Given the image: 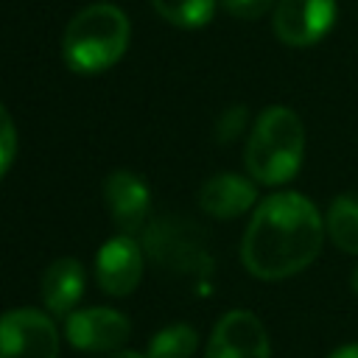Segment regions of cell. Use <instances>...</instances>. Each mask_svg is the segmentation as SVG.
I'll use <instances>...</instances> for the list:
<instances>
[{
  "label": "cell",
  "mask_w": 358,
  "mask_h": 358,
  "mask_svg": "<svg viewBox=\"0 0 358 358\" xmlns=\"http://www.w3.org/2000/svg\"><path fill=\"white\" fill-rule=\"evenodd\" d=\"M246 126V106H229L218 123H215V140L218 143H232Z\"/></svg>",
  "instance_id": "obj_17"
},
{
  "label": "cell",
  "mask_w": 358,
  "mask_h": 358,
  "mask_svg": "<svg viewBox=\"0 0 358 358\" xmlns=\"http://www.w3.org/2000/svg\"><path fill=\"white\" fill-rule=\"evenodd\" d=\"M336 22V0H277L274 34L280 42L305 48L319 42Z\"/></svg>",
  "instance_id": "obj_6"
},
{
  "label": "cell",
  "mask_w": 358,
  "mask_h": 358,
  "mask_svg": "<svg viewBox=\"0 0 358 358\" xmlns=\"http://www.w3.org/2000/svg\"><path fill=\"white\" fill-rule=\"evenodd\" d=\"M103 204L115 227L123 235H134L145 224V215L151 210V196H148L145 182L137 173L112 171L103 182Z\"/></svg>",
  "instance_id": "obj_10"
},
{
  "label": "cell",
  "mask_w": 358,
  "mask_h": 358,
  "mask_svg": "<svg viewBox=\"0 0 358 358\" xmlns=\"http://www.w3.org/2000/svg\"><path fill=\"white\" fill-rule=\"evenodd\" d=\"M305 157V126L288 106H268L255 120L243 162L260 185H282L296 176Z\"/></svg>",
  "instance_id": "obj_2"
},
{
  "label": "cell",
  "mask_w": 358,
  "mask_h": 358,
  "mask_svg": "<svg viewBox=\"0 0 358 358\" xmlns=\"http://www.w3.org/2000/svg\"><path fill=\"white\" fill-rule=\"evenodd\" d=\"M327 358H358V344H344V347L333 350Z\"/></svg>",
  "instance_id": "obj_19"
},
{
  "label": "cell",
  "mask_w": 358,
  "mask_h": 358,
  "mask_svg": "<svg viewBox=\"0 0 358 358\" xmlns=\"http://www.w3.org/2000/svg\"><path fill=\"white\" fill-rule=\"evenodd\" d=\"M255 199H257L255 185L238 173H218L207 179L199 193L201 210L210 213L213 218H238L255 204Z\"/></svg>",
  "instance_id": "obj_11"
},
{
  "label": "cell",
  "mask_w": 358,
  "mask_h": 358,
  "mask_svg": "<svg viewBox=\"0 0 358 358\" xmlns=\"http://www.w3.org/2000/svg\"><path fill=\"white\" fill-rule=\"evenodd\" d=\"M84 294V266L76 257L53 260L42 274V299L53 316H70Z\"/></svg>",
  "instance_id": "obj_12"
},
{
  "label": "cell",
  "mask_w": 358,
  "mask_h": 358,
  "mask_svg": "<svg viewBox=\"0 0 358 358\" xmlns=\"http://www.w3.org/2000/svg\"><path fill=\"white\" fill-rule=\"evenodd\" d=\"M324 241V221L302 193H274L257 204L243 232L241 260L257 280H285L310 266Z\"/></svg>",
  "instance_id": "obj_1"
},
{
  "label": "cell",
  "mask_w": 358,
  "mask_h": 358,
  "mask_svg": "<svg viewBox=\"0 0 358 358\" xmlns=\"http://www.w3.org/2000/svg\"><path fill=\"white\" fill-rule=\"evenodd\" d=\"M201 235L204 232L187 221L162 218L145 229V255L154 260V266H162L165 271L207 280L213 271V257Z\"/></svg>",
  "instance_id": "obj_4"
},
{
  "label": "cell",
  "mask_w": 358,
  "mask_h": 358,
  "mask_svg": "<svg viewBox=\"0 0 358 358\" xmlns=\"http://www.w3.org/2000/svg\"><path fill=\"white\" fill-rule=\"evenodd\" d=\"M143 277V249L134 235H115L109 238L98 257H95V280L103 294L126 296L140 285Z\"/></svg>",
  "instance_id": "obj_9"
},
{
  "label": "cell",
  "mask_w": 358,
  "mask_h": 358,
  "mask_svg": "<svg viewBox=\"0 0 358 358\" xmlns=\"http://www.w3.org/2000/svg\"><path fill=\"white\" fill-rule=\"evenodd\" d=\"M199 347V336L190 324L173 322L148 341V358H190Z\"/></svg>",
  "instance_id": "obj_14"
},
{
  "label": "cell",
  "mask_w": 358,
  "mask_h": 358,
  "mask_svg": "<svg viewBox=\"0 0 358 358\" xmlns=\"http://www.w3.org/2000/svg\"><path fill=\"white\" fill-rule=\"evenodd\" d=\"M204 358H271L268 333L249 310H229L215 324Z\"/></svg>",
  "instance_id": "obj_7"
},
{
  "label": "cell",
  "mask_w": 358,
  "mask_h": 358,
  "mask_svg": "<svg viewBox=\"0 0 358 358\" xmlns=\"http://www.w3.org/2000/svg\"><path fill=\"white\" fill-rule=\"evenodd\" d=\"M56 324L31 308L8 310L0 316V358H56Z\"/></svg>",
  "instance_id": "obj_5"
},
{
  "label": "cell",
  "mask_w": 358,
  "mask_h": 358,
  "mask_svg": "<svg viewBox=\"0 0 358 358\" xmlns=\"http://www.w3.org/2000/svg\"><path fill=\"white\" fill-rule=\"evenodd\" d=\"M350 285H352V291L358 294V263L352 266V274H350Z\"/></svg>",
  "instance_id": "obj_21"
},
{
  "label": "cell",
  "mask_w": 358,
  "mask_h": 358,
  "mask_svg": "<svg viewBox=\"0 0 358 358\" xmlns=\"http://www.w3.org/2000/svg\"><path fill=\"white\" fill-rule=\"evenodd\" d=\"M324 229L341 252L358 255V196H352V193L336 196L327 207Z\"/></svg>",
  "instance_id": "obj_13"
},
{
  "label": "cell",
  "mask_w": 358,
  "mask_h": 358,
  "mask_svg": "<svg viewBox=\"0 0 358 358\" xmlns=\"http://www.w3.org/2000/svg\"><path fill=\"white\" fill-rule=\"evenodd\" d=\"M151 6L176 28H201L215 14V0H151Z\"/></svg>",
  "instance_id": "obj_15"
},
{
  "label": "cell",
  "mask_w": 358,
  "mask_h": 358,
  "mask_svg": "<svg viewBox=\"0 0 358 358\" xmlns=\"http://www.w3.org/2000/svg\"><path fill=\"white\" fill-rule=\"evenodd\" d=\"M64 330H67V338L76 350H90V352H115L131 336L129 319L112 308L73 310L67 316Z\"/></svg>",
  "instance_id": "obj_8"
},
{
  "label": "cell",
  "mask_w": 358,
  "mask_h": 358,
  "mask_svg": "<svg viewBox=\"0 0 358 358\" xmlns=\"http://www.w3.org/2000/svg\"><path fill=\"white\" fill-rule=\"evenodd\" d=\"M129 48V20L112 3L81 8L64 28L62 56L73 73L92 76L109 70Z\"/></svg>",
  "instance_id": "obj_3"
},
{
  "label": "cell",
  "mask_w": 358,
  "mask_h": 358,
  "mask_svg": "<svg viewBox=\"0 0 358 358\" xmlns=\"http://www.w3.org/2000/svg\"><path fill=\"white\" fill-rule=\"evenodd\" d=\"M271 6L274 0H224V8L238 20H260Z\"/></svg>",
  "instance_id": "obj_18"
},
{
  "label": "cell",
  "mask_w": 358,
  "mask_h": 358,
  "mask_svg": "<svg viewBox=\"0 0 358 358\" xmlns=\"http://www.w3.org/2000/svg\"><path fill=\"white\" fill-rule=\"evenodd\" d=\"M14 157H17V129L6 106L0 103V176L11 168Z\"/></svg>",
  "instance_id": "obj_16"
},
{
  "label": "cell",
  "mask_w": 358,
  "mask_h": 358,
  "mask_svg": "<svg viewBox=\"0 0 358 358\" xmlns=\"http://www.w3.org/2000/svg\"><path fill=\"white\" fill-rule=\"evenodd\" d=\"M103 358H148V355H140V352H131V350H115V352H109Z\"/></svg>",
  "instance_id": "obj_20"
}]
</instances>
